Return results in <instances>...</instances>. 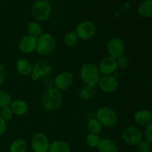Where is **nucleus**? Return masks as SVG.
<instances>
[{
	"label": "nucleus",
	"instance_id": "nucleus-1",
	"mask_svg": "<svg viewBox=\"0 0 152 152\" xmlns=\"http://www.w3.org/2000/svg\"><path fill=\"white\" fill-rule=\"evenodd\" d=\"M63 103V94L62 91L55 86L47 88L42 94L40 104L44 110L53 112L59 110Z\"/></svg>",
	"mask_w": 152,
	"mask_h": 152
},
{
	"label": "nucleus",
	"instance_id": "nucleus-2",
	"mask_svg": "<svg viewBox=\"0 0 152 152\" xmlns=\"http://www.w3.org/2000/svg\"><path fill=\"white\" fill-rule=\"evenodd\" d=\"M80 80L86 86L95 87L101 77L98 66L91 62H87L81 66L79 71Z\"/></svg>",
	"mask_w": 152,
	"mask_h": 152
},
{
	"label": "nucleus",
	"instance_id": "nucleus-3",
	"mask_svg": "<svg viewBox=\"0 0 152 152\" xmlns=\"http://www.w3.org/2000/svg\"><path fill=\"white\" fill-rule=\"evenodd\" d=\"M56 48V40L52 34L49 33H42L37 37V53L43 57L49 56L54 52Z\"/></svg>",
	"mask_w": 152,
	"mask_h": 152
},
{
	"label": "nucleus",
	"instance_id": "nucleus-4",
	"mask_svg": "<svg viewBox=\"0 0 152 152\" xmlns=\"http://www.w3.org/2000/svg\"><path fill=\"white\" fill-rule=\"evenodd\" d=\"M54 69L53 63L46 59H40L33 63V69L31 77L36 81L50 75Z\"/></svg>",
	"mask_w": 152,
	"mask_h": 152
},
{
	"label": "nucleus",
	"instance_id": "nucleus-5",
	"mask_svg": "<svg viewBox=\"0 0 152 152\" xmlns=\"http://www.w3.org/2000/svg\"><path fill=\"white\" fill-rule=\"evenodd\" d=\"M53 8L49 1L45 0H37L31 7V13L36 20L45 21L51 16Z\"/></svg>",
	"mask_w": 152,
	"mask_h": 152
},
{
	"label": "nucleus",
	"instance_id": "nucleus-6",
	"mask_svg": "<svg viewBox=\"0 0 152 152\" xmlns=\"http://www.w3.org/2000/svg\"><path fill=\"white\" fill-rule=\"evenodd\" d=\"M96 119L105 128H112L118 122V115L114 110L108 107H100L96 111Z\"/></svg>",
	"mask_w": 152,
	"mask_h": 152
},
{
	"label": "nucleus",
	"instance_id": "nucleus-7",
	"mask_svg": "<svg viewBox=\"0 0 152 152\" xmlns=\"http://www.w3.org/2000/svg\"><path fill=\"white\" fill-rule=\"evenodd\" d=\"M122 139L131 146H136L144 138L142 131L135 126H129L123 130L121 134Z\"/></svg>",
	"mask_w": 152,
	"mask_h": 152
},
{
	"label": "nucleus",
	"instance_id": "nucleus-8",
	"mask_svg": "<svg viewBox=\"0 0 152 152\" xmlns=\"http://www.w3.org/2000/svg\"><path fill=\"white\" fill-rule=\"evenodd\" d=\"M77 37L81 40H89L96 34V28L91 21H83L76 26L75 31Z\"/></svg>",
	"mask_w": 152,
	"mask_h": 152
},
{
	"label": "nucleus",
	"instance_id": "nucleus-9",
	"mask_svg": "<svg viewBox=\"0 0 152 152\" xmlns=\"http://www.w3.org/2000/svg\"><path fill=\"white\" fill-rule=\"evenodd\" d=\"M50 141L46 134L42 132H36L31 139V147L34 152H48Z\"/></svg>",
	"mask_w": 152,
	"mask_h": 152
},
{
	"label": "nucleus",
	"instance_id": "nucleus-10",
	"mask_svg": "<svg viewBox=\"0 0 152 152\" xmlns=\"http://www.w3.org/2000/svg\"><path fill=\"white\" fill-rule=\"evenodd\" d=\"M107 52H108V56H111L112 58H118L121 55H123L126 51V46L120 37H112L108 41L106 45Z\"/></svg>",
	"mask_w": 152,
	"mask_h": 152
},
{
	"label": "nucleus",
	"instance_id": "nucleus-11",
	"mask_svg": "<svg viewBox=\"0 0 152 152\" xmlns=\"http://www.w3.org/2000/svg\"><path fill=\"white\" fill-rule=\"evenodd\" d=\"M74 81V76L69 71H63L56 75L53 80V84L56 88L62 91L69 89Z\"/></svg>",
	"mask_w": 152,
	"mask_h": 152
},
{
	"label": "nucleus",
	"instance_id": "nucleus-12",
	"mask_svg": "<svg viewBox=\"0 0 152 152\" xmlns=\"http://www.w3.org/2000/svg\"><path fill=\"white\" fill-rule=\"evenodd\" d=\"M97 85L102 92L105 93H112L118 89L120 83L117 77L113 75H108L101 76Z\"/></svg>",
	"mask_w": 152,
	"mask_h": 152
},
{
	"label": "nucleus",
	"instance_id": "nucleus-13",
	"mask_svg": "<svg viewBox=\"0 0 152 152\" xmlns=\"http://www.w3.org/2000/svg\"><path fill=\"white\" fill-rule=\"evenodd\" d=\"M99 72L102 75H113L117 69H118V65H117V60L111 56H105L102 58L99 63L98 65Z\"/></svg>",
	"mask_w": 152,
	"mask_h": 152
},
{
	"label": "nucleus",
	"instance_id": "nucleus-14",
	"mask_svg": "<svg viewBox=\"0 0 152 152\" xmlns=\"http://www.w3.org/2000/svg\"><path fill=\"white\" fill-rule=\"evenodd\" d=\"M37 44V38L33 36L26 34L21 38L19 42V50L25 55H29L36 51Z\"/></svg>",
	"mask_w": 152,
	"mask_h": 152
},
{
	"label": "nucleus",
	"instance_id": "nucleus-15",
	"mask_svg": "<svg viewBox=\"0 0 152 152\" xmlns=\"http://www.w3.org/2000/svg\"><path fill=\"white\" fill-rule=\"evenodd\" d=\"M10 107L13 111V115L17 116H23L28 113L29 110L28 104L25 100L17 98L11 101Z\"/></svg>",
	"mask_w": 152,
	"mask_h": 152
},
{
	"label": "nucleus",
	"instance_id": "nucleus-16",
	"mask_svg": "<svg viewBox=\"0 0 152 152\" xmlns=\"http://www.w3.org/2000/svg\"><path fill=\"white\" fill-rule=\"evenodd\" d=\"M16 69L22 76H31L33 69V63L27 58H19L16 62Z\"/></svg>",
	"mask_w": 152,
	"mask_h": 152
},
{
	"label": "nucleus",
	"instance_id": "nucleus-17",
	"mask_svg": "<svg viewBox=\"0 0 152 152\" xmlns=\"http://www.w3.org/2000/svg\"><path fill=\"white\" fill-rule=\"evenodd\" d=\"M135 122L141 126H146L152 122V112L147 109L139 110L134 116Z\"/></svg>",
	"mask_w": 152,
	"mask_h": 152
},
{
	"label": "nucleus",
	"instance_id": "nucleus-18",
	"mask_svg": "<svg viewBox=\"0 0 152 152\" xmlns=\"http://www.w3.org/2000/svg\"><path fill=\"white\" fill-rule=\"evenodd\" d=\"M99 152H118V145L114 139L111 138L101 139L98 147Z\"/></svg>",
	"mask_w": 152,
	"mask_h": 152
},
{
	"label": "nucleus",
	"instance_id": "nucleus-19",
	"mask_svg": "<svg viewBox=\"0 0 152 152\" xmlns=\"http://www.w3.org/2000/svg\"><path fill=\"white\" fill-rule=\"evenodd\" d=\"M71 146L67 142L56 139L50 143L48 152H71Z\"/></svg>",
	"mask_w": 152,
	"mask_h": 152
},
{
	"label": "nucleus",
	"instance_id": "nucleus-20",
	"mask_svg": "<svg viewBox=\"0 0 152 152\" xmlns=\"http://www.w3.org/2000/svg\"><path fill=\"white\" fill-rule=\"evenodd\" d=\"M137 13L142 18L149 19L152 17V0H144L137 8Z\"/></svg>",
	"mask_w": 152,
	"mask_h": 152
},
{
	"label": "nucleus",
	"instance_id": "nucleus-21",
	"mask_svg": "<svg viewBox=\"0 0 152 152\" xmlns=\"http://www.w3.org/2000/svg\"><path fill=\"white\" fill-rule=\"evenodd\" d=\"M28 149V142L22 138L16 139L9 146V152H27Z\"/></svg>",
	"mask_w": 152,
	"mask_h": 152
},
{
	"label": "nucleus",
	"instance_id": "nucleus-22",
	"mask_svg": "<svg viewBox=\"0 0 152 152\" xmlns=\"http://www.w3.org/2000/svg\"><path fill=\"white\" fill-rule=\"evenodd\" d=\"M95 95L94 87L84 85L78 92V98L82 101H89L94 98Z\"/></svg>",
	"mask_w": 152,
	"mask_h": 152
},
{
	"label": "nucleus",
	"instance_id": "nucleus-23",
	"mask_svg": "<svg viewBox=\"0 0 152 152\" xmlns=\"http://www.w3.org/2000/svg\"><path fill=\"white\" fill-rule=\"evenodd\" d=\"M27 31H28V34L37 38L43 33V28L41 24L39 23L38 22L34 21L28 23L27 26Z\"/></svg>",
	"mask_w": 152,
	"mask_h": 152
},
{
	"label": "nucleus",
	"instance_id": "nucleus-24",
	"mask_svg": "<svg viewBox=\"0 0 152 152\" xmlns=\"http://www.w3.org/2000/svg\"><path fill=\"white\" fill-rule=\"evenodd\" d=\"M79 37L74 31H70L65 34L63 38L64 43L68 48H74L79 42Z\"/></svg>",
	"mask_w": 152,
	"mask_h": 152
},
{
	"label": "nucleus",
	"instance_id": "nucleus-25",
	"mask_svg": "<svg viewBox=\"0 0 152 152\" xmlns=\"http://www.w3.org/2000/svg\"><path fill=\"white\" fill-rule=\"evenodd\" d=\"M103 126L96 118L91 119L88 122L87 128L90 134H99L102 131Z\"/></svg>",
	"mask_w": 152,
	"mask_h": 152
},
{
	"label": "nucleus",
	"instance_id": "nucleus-26",
	"mask_svg": "<svg viewBox=\"0 0 152 152\" xmlns=\"http://www.w3.org/2000/svg\"><path fill=\"white\" fill-rule=\"evenodd\" d=\"M101 138L99 134H90L89 133L86 138V144L91 148H97L99 144Z\"/></svg>",
	"mask_w": 152,
	"mask_h": 152
},
{
	"label": "nucleus",
	"instance_id": "nucleus-27",
	"mask_svg": "<svg viewBox=\"0 0 152 152\" xmlns=\"http://www.w3.org/2000/svg\"><path fill=\"white\" fill-rule=\"evenodd\" d=\"M11 101V96L8 92L4 90H0V108L9 107Z\"/></svg>",
	"mask_w": 152,
	"mask_h": 152
},
{
	"label": "nucleus",
	"instance_id": "nucleus-28",
	"mask_svg": "<svg viewBox=\"0 0 152 152\" xmlns=\"http://www.w3.org/2000/svg\"><path fill=\"white\" fill-rule=\"evenodd\" d=\"M13 116V113L10 106L1 108V110H0V117L2 119H4L5 122H8V121L11 120Z\"/></svg>",
	"mask_w": 152,
	"mask_h": 152
},
{
	"label": "nucleus",
	"instance_id": "nucleus-29",
	"mask_svg": "<svg viewBox=\"0 0 152 152\" xmlns=\"http://www.w3.org/2000/svg\"><path fill=\"white\" fill-rule=\"evenodd\" d=\"M137 152H151V145L146 140L142 139L137 145Z\"/></svg>",
	"mask_w": 152,
	"mask_h": 152
},
{
	"label": "nucleus",
	"instance_id": "nucleus-30",
	"mask_svg": "<svg viewBox=\"0 0 152 152\" xmlns=\"http://www.w3.org/2000/svg\"><path fill=\"white\" fill-rule=\"evenodd\" d=\"M117 65H118V68L121 69H126L129 67V64H130V61H129V58H128L126 55H121L120 57H119L118 58H117Z\"/></svg>",
	"mask_w": 152,
	"mask_h": 152
},
{
	"label": "nucleus",
	"instance_id": "nucleus-31",
	"mask_svg": "<svg viewBox=\"0 0 152 152\" xmlns=\"http://www.w3.org/2000/svg\"><path fill=\"white\" fill-rule=\"evenodd\" d=\"M143 135L145 140L152 145V122L145 126Z\"/></svg>",
	"mask_w": 152,
	"mask_h": 152
},
{
	"label": "nucleus",
	"instance_id": "nucleus-32",
	"mask_svg": "<svg viewBox=\"0 0 152 152\" xmlns=\"http://www.w3.org/2000/svg\"><path fill=\"white\" fill-rule=\"evenodd\" d=\"M7 77V69L4 64L0 63V86L4 83Z\"/></svg>",
	"mask_w": 152,
	"mask_h": 152
},
{
	"label": "nucleus",
	"instance_id": "nucleus-33",
	"mask_svg": "<svg viewBox=\"0 0 152 152\" xmlns=\"http://www.w3.org/2000/svg\"><path fill=\"white\" fill-rule=\"evenodd\" d=\"M7 122H5L4 119L0 117V136H2L5 134L7 131Z\"/></svg>",
	"mask_w": 152,
	"mask_h": 152
},
{
	"label": "nucleus",
	"instance_id": "nucleus-34",
	"mask_svg": "<svg viewBox=\"0 0 152 152\" xmlns=\"http://www.w3.org/2000/svg\"><path fill=\"white\" fill-rule=\"evenodd\" d=\"M45 1H51V0H45Z\"/></svg>",
	"mask_w": 152,
	"mask_h": 152
},
{
	"label": "nucleus",
	"instance_id": "nucleus-35",
	"mask_svg": "<svg viewBox=\"0 0 152 152\" xmlns=\"http://www.w3.org/2000/svg\"><path fill=\"white\" fill-rule=\"evenodd\" d=\"M151 101H152V97H151Z\"/></svg>",
	"mask_w": 152,
	"mask_h": 152
},
{
	"label": "nucleus",
	"instance_id": "nucleus-36",
	"mask_svg": "<svg viewBox=\"0 0 152 152\" xmlns=\"http://www.w3.org/2000/svg\"><path fill=\"white\" fill-rule=\"evenodd\" d=\"M1 152H6V151H1Z\"/></svg>",
	"mask_w": 152,
	"mask_h": 152
},
{
	"label": "nucleus",
	"instance_id": "nucleus-37",
	"mask_svg": "<svg viewBox=\"0 0 152 152\" xmlns=\"http://www.w3.org/2000/svg\"><path fill=\"white\" fill-rule=\"evenodd\" d=\"M0 2H1V0H0Z\"/></svg>",
	"mask_w": 152,
	"mask_h": 152
}]
</instances>
